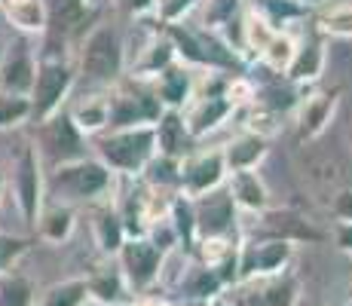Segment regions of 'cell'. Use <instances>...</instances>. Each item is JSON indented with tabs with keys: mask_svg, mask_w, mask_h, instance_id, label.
I'll use <instances>...</instances> for the list:
<instances>
[{
	"mask_svg": "<svg viewBox=\"0 0 352 306\" xmlns=\"http://www.w3.org/2000/svg\"><path fill=\"white\" fill-rule=\"evenodd\" d=\"M113 190H117V175L92 153L46 168V199L50 202H62L71 208L96 206V202L111 199Z\"/></svg>",
	"mask_w": 352,
	"mask_h": 306,
	"instance_id": "1",
	"label": "cell"
},
{
	"mask_svg": "<svg viewBox=\"0 0 352 306\" xmlns=\"http://www.w3.org/2000/svg\"><path fill=\"white\" fill-rule=\"evenodd\" d=\"M92 156H98L117 178H138L144 166L157 156V135L153 126H129V129H104L89 138Z\"/></svg>",
	"mask_w": 352,
	"mask_h": 306,
	"instance_id": "2",
	"label": "cell"
},
{
	"mask_svg": "<svg viewBox=\"0 0 352 306\" xmlns=\"http://www.w3.org/2000/svg\"><path fill=\"white\" fill-rule=\"evenodd\" d=\"M77 74L92 83L96 89H107L126 77V40L113 25H92L86 37L80 40L77 52Z\"/></svg>",
	"mask_w": 352,
	"mask_h": 306,
	"instance_id": "3",
	"label": "cell"
},
{
	"mask_svg": "<svg viewBox=\"0 0 352 306\" xmlns=\"http://www.w3.org/2000/svg\"><path fill=\"white\" fill-rule=\"evenodd\" d=\"M77 83V65L67 56H40L37 52V74L28 92L31 101V122H40L58 113L67 105Z\"/></svg>",
	"mask_w": 352,
	"mask_h": 306,
	"instance_id": "4",
	"label": "cell"
},
{
	"mask_svg": "<svg viewBox=\"0 0 352 306\" xmlns=\"http://www.w3.org/2000/svg\"><path fill=\"white\" fill-rule=\"evenodd\" d=\"M166 107L160 105L157 92L147 80L120 77L107 86V129L153 126Z\"/></svg>",
	"mask_w": 352,
	"mask_h": 306,
	"instance_id": "5",
	"label": "cell"
},
{
	"mask_svg": "<svg viewBox=\"0 0 352 306\" xmlns=\"http://www.w3.org/2000/svg\"><path fill=\"white\" fill-rule=\"evenodd\" d=\"M6 190L12 193L22 221L34 230L37 215L46 202V166L34 144H22L12 156V166L6 168Z\"/></svg>",
	"mask_w": 352,
	"mask_h": 306,
	"instance_id": "6",
	"label": "cell"
},
{
	"mask_svg": "<svg viewBox=\"0 0 352 306\" xmlns=\"http://www.w3.org/2000/svg\"><path fill=\"white\" fill-rule=\"evenodd\" d=\"M37 126V135H34V151L40 153L46 168L62 166V162L80 160V156L89 153V138L77 129V122L71 120V113L58 111L52 117L34 122Z\"/></svg>",
	"mask_w": 352,
	"mask_h": 306,
	"instance_id": "7",
	"label": "cell"
},
{
	"mask_svg": "<svg viewBox=\"0 0 352 306\" xmlns=\"http://www.w3.org/2000/svg\"><path fill=\"white\" fill-rule=\"evenodd\" d=\"M252 239H282L291 245H322L328 236L319 230L307 215H300L297 208H273L267 206L263 212H257Z\"/></svg>",
	"mask_w": 352,
	"mask_h": 306,
	"instance_id": "8",
	"label": "cell"
},
{
	"mask_svg": "<svg viewBox=\"0 0 352 306\" xmlns=\"http://www.w3.org/2000/svg\"><path fill=\"white\" fill-rule=\"evenodd\" d=\"M193 199V217H196V242L199 239H227L239 236V208L227 187L208 190V193L190 196Z\"/></svg>",
	"mask_w": 352,
	"mask_h": 306,
	"instance_id": "9",
	"label": "cell"
},
{
	"mask_svg": "<svg viewBox=\"0 0 352 306\" xmlns=\"http://www.w3.org/2000/svg\"><path fill=\"white\" fill-rule=\"evenodd\" d=\"M117 267L126 278L129 291L144 294L166 267V251H160L147 236H129L123 248L117 251Z\"/></svg>",
	"mask_w": 352,
	"mask_h": 306,
	"instance_id": "10",
	"label": "cell"
},
{
	"mask_svg": "<svg viewBox=\"0 0 352 306\" xmlns=\"http://www.w3.org/2000/svg\"><path fill=\"white\" fill-rule=\"evenodd\" d=\"M294 245L282 239H242L239 242V282L276 276L288 270Z\"/></svg>",
	"mask_w": 352,
	"mask_h": 306,
	"instance_id": "11",
	"label": "cell"
},
{
	"mask_svg": "<svg viewBox=\"0 0 352 306\" xmlns=\"http://www.w3.org/2000/svg\"><path fill=\"white\" fill-rule=\"evenodd\" d=\"M224 181H227V162H224L221 147L190 151L181 160V193L199 196V193L221 187Z\"/></svg>",
	"mask_w": 352,
	"mask_h": 306,
	"instance_id": "12",
	"label": "cell"
},
{
	"mask_svg": "<svg viewBox=\"0 0 352 306\" xmlns=\"http://www.w3.org/2000/svg\"><path fill=\"white\" fill-rule=\"evenodd\" d=\"M34 74H37V50L31 46V37H12L3 46V61H0V92L28 95Z\"/></svg>",
	"mask_w": 352,
	"mask_h": 306,
	"instance_id": "13",
	"label": "cell"
},
{
	"mask_svg": "<svg viewBox=\"0 0 352 306\" xmlns=\"http://www.w3.org/2000/svg\"><path fill=\"white\" fill-rule=\"evenodd\" d=\"M340 105V86H331V89H307L300 95V101L294 105L297 113V135L300 141H313L319 138L324 129L334 120V111Z\"/></svg>",
	"mask_w": 352,
	"mask_h": 306,
	"instance_id": "14",
	"label": "cell"
},
{
	"mask_svg": "<svg viewBox=\"0 0 352 306\" xmlns=\"http://www.w3.org/2000/svg\"><path fill=\"white\" fill-rule=\"evenodd\" d=\"M181 113H184V122H187V129H190V135L199 141V138H206L208 132H214L221 122H227L233 117L236 105L230 101L227 92H196Z\"/></svg>",
	"mask_w": 352,
	"mask_h": 306,
	"instance_id": "15",
	"label": "cell"
},
{
	"mask_svg": "<svg viewBox=\"0 0 352 306\" xmlns=\"http://www.w3.org/2000/svg\"><path fill=\"white\" fill-rule=\"evenodd\" d=\"M175 58V46L172 40L166 37V31H162V22L153 25L151 31H147V37L141 40L138 52H135V58L126 61V77H135V80H147L151 83L153 77H157L160 71H166Z\"/></svg>",
	"mask_w": 352,
	"mask_h": 306,
	"instance_id": "16",
	"label": "cell"
},
{
	"mask_svg": "<svg viewBox=\"0 0 352 306\" xmlns=\"http://www.w3.org/2000/svg\"><path fill=\"white\" fill-rule=\"evenodd\" d=\"M153 92H157L160 105L168 107V111H184L187 101L193 98L196 89V71L184 61H172L166 71H160L157 77L151 80Z\"/></svg>",
	"mask_w": 352,
	"mask_h": 306,
	"instance_id": "17",
	"label": "cell"
},
{
	"mask_svg": "<svg viewBox=\"0 0 352 306\" xmlns=\"http://www.w3.org/2000/svg\"><path fill=\"white\" fill-rule=\"evenodd\" d=\"M324 58H328L324 56V40H322L319 31H313L309 37H303L294 43V56H291L282 77L294 86H313L324 71Z\"/></svg>",
	"mask_w": 352,
	"mask_h": 306,
	"instance_id": "18",
	"label": "cell"
},
{
	"mask_svg": "<svg viewBox=\"0 0 352 306\" xmlns=\"http://www.w3.org/2000/svg\"><path fill=\"white\" fill-rule=\"evenodd\" d=\"M0 12L22 37H40L50 25V0H0Z\"/></svg>",
	"mask_w": 352,
	"mask_h": 306,
	"instance_id": "19",
	"label": "cell"
},
{
	"mask_svg": "<svg viewBox=\"0 0 352 306\" xmlns=\"http://www.w3.org/2000/svg\"><path fill=\"white\" fill-rule=\"evenodd\" d=\"M221 153H224V162H227V175L242 172V168H257L267 160L270 141H267V135L257 132V129H245V132H239L236 138H230L227 144L221 147Z\"/></svg>",
	"mask_w": 352,
	"mask_h": 306,
	"instance_id": "20",
	"label": "cell"
},
{
	"mask_svg": "<svg viewBox=\"0 0 352 306\" xmlns=\"http://www.w3.org/2000/svg\"><path fill=\"white\" fill-rule=\"evenodd\" d=\"M89 217H92V239H96L98 251L107 257H117V251L123 248V242L129 236H126V227H123V221H120V212H117V206H113V199L89 206Z\"/></svg>",
	"mask_w": 352,
	"mask_h": 306,
	"instance_id": "21",
	"label": "cell"
},
{
	"mask_svg": "<svg viewBox=\"0 0 352 306\" xmlns=\"http://www.w3.org/2000/svg\"><path fill=\"white\" fill-rule=\"evenodd\" d=\"M153 135H157V153L172 156V160H184L193 151V141H196L184 122V113L168 111V107L153 122Z\"/></svg>",
	"mask_w": 352,
	"mask_h": 306,
	"instance_id": "22",
	"label": "cell"
},
{
	"mask_svg": "<svg viewBox=\"0 0 352 306\" xmlns=\"http://www.w3.org/2000/svg\"><path fill=\"white\" fill-rule=\"evenodd\" d=\"M227 193L233 196L236 208L239 212H263V208L270 206V190L263 178L257 175V168H242V172H230L227 181H224Z\"/></svg>",
	"mask_w": 352,
	"mask_h": 306,
	"instance_id": "23",
	"label": "cell"
},
{
	"mask_svg": "<svg viewBox=\"0 0 352 306\" xmlns=\"http://www.w3.org/2000/svg\"><path fill=\"white\" fill-rule=\"evenodd\" d=\"M65 111L71 113V120L86 138H96L107 129V89L83 92L77 101L65 105Z\"/></svg>",
	"mask_w": 352,
	"mask_h": 306,
	"instance_id": "24",
	"label": "cell"
},
{
	"mask_svg": "<svg viewBox=\"0 0 352 306\" xmlns=\"http://www.w3.org/2000/svg\"><path fill=\"white\" fill-rule=\"evenodd\" d=\"M74 227H77V208L62 206V202H43L34 233L50 245H65L74 236Z\"/></svg>",
	"mask_w": 352,
	"mask_h": 306,
	"instance_id": "25",
	"label": "cell"
},
{
	"mask_svg": "<svg viewBox=\"0 0 352 306\" xmlns=\"http://www.w3.org/2000/svg\"><path fill=\"white\" fill-rule=\"evenodd\" d=\"M86 291H89V300L101 306H117L129 300V285L120 267H98L96 273H89L86 276Z\"/></svg>",
	"mask_w": 352,
	"mask_h": 306,
	"instance_id": "26",
	"label": "cell"
},
{
	"mask_svg": "<svg viewBox=\"0 0 352 306\" xmlns=\"http://www.w3.org/2000/svg\"><path fill=\"white\" fill-rule=\"evenodd\" d=\"M297 297H300V285L291 273H276V276H263L261 291L252 297V306H297Z\"/></svg>",
	"mask_w": 352,
	"mask_h": 306,
	"instance_id": "27",
	"label": "cell"
},
{
	"mask_svg": "<svg viewBox=\"0 0 352 306\" xmlns=\"http://www.w3.org/2000/svg\"><path fill=\"white\" fill-rule=\"evenodd\" d=\"M221 291H224V282L202 261H193L187 273L181 276V294L193 297V300H214V297H221Z\"/></svg>",
	"mask_w": 352,
	"mask_h": 306,
	"instance_id": "28",
	"label": "cell"
},
{
	"mask_svg": "<svg viewBox=\"0 0 352 306\" xmlns=\"http://www.w3.org/2000/svg\"><path fill=\"white\" fill-rule=\"evenodd\" d=\"M153 193H178L181 190V160H172V156L157 153L151 162L144 166V172L138 175Z\"/></svg>",
	"mask_w": 352,
	"mask_h": 306,
	"instance_id": "29",
	"label": "cell"
},
{
	"mask_svg": "<svg viewBox=\"0 0 352 306\" xmlns=\"http://www.w3.org/2000/svg\"><path fill=\"white\" fill-rule=\"evenodd\" d=\"M166 217L172 223L175 236H178V245H187L193 248L196 245V217H193V199L187 193H172L166 206Z\"/></svg>",
	"mask_w": 352,
	"mask_h": 306,
	"instance_id": "30",
	"label": "cell"
},
{
	"mask_svg": "<svg viewBox=\"0 0 352 306\" xmlns=\"http://www.w3.org/2000/svg\"><path fill=\"white\" fill-rule=\"evenodd\" d=\"M316 31H319L322 37L352 40V0L324 3L322 12L316 16Z\"/></svg>",
	"mask_w": 352,
	"mask_h": 306,
	"instance_id": "31",
	"label": "cell"
},
{
	"mask_svg": "<svg viewBox=\"0 0 352 306\" xmlns=\"http://www.w3.org/2000/svg\"><path fill=\"white\" fill-rule=\"evenodd\" d=\"M89 291H86V276H74L65 282H56L40 294L37 306H86Z\"/></svg>",
	"mask_w": 352,
	"mask_h": 306,
	"instance_id": "32",
	"label": "cell"
},
{
	"mask_svg": "<svg viewBox=\"0 0 352 306\" xmlns=\"http://www.w3.org/2000/svg\"><path fill=\"white\" fill-rule=\"evenodd\" d=\"M294 43L297 40L291 37L288 31H273L267 43L261 46V52H257V61H261L263 67H270L273 74H285L288 61L294 56Z\"/></svg>",
	"mask_w": 352,
	"mask_h": 306,
	"instance_id": "33",
	"label": "cell"
},
{
	"mask_svg": "<svg viewBox=\"0 0 352 306\" xmlns=\"http://www.w3.org/2000/svg\"><path fill=\"white\" fill-rule=\"evenodd\" d=\"M0 306H37V288L28 276L16 273H0Z\"/></svg>",
	"mask_w": 352,
	"mask_h": 306,
	"instance_id": "34",
	"label": "cell"
},
{
	"mask_svg": "<svg viewBox=\"0 0 352 306\" xmlns=\"http://www.w3.org/2000/svg\"><path fill=\"white\" fill-rule=\"evenodd\" d=\"M252 10L276 31H285L288 22H294V19H300L307 12L297 0H254Z\"/></svg>",
	"mask_w": 352,
	"mask_h": 306,
	"instance_id": "35",
	"label": "cell"
},
{
	"mask_svg": "<svg viewBox=\"0 0 352 306\" xmlns=\"http://www.w3.org/2000/svg\"><path fill=\"white\" fill-rule=\"evenodd\" d=\"M202 3V28L221 31L227 22H233L236 16H242V0H199Z\"/></svg>",
	"mask_w": 352,
	"mask_h": 306,
	"instance_id": "36",
	"label": "cell"
},
{
	"mask_svg": "<svg viewBox=\"0 0 352 306\" xmlns=\"http://www.w3.org/2000/svg\"><path fill=\"white\" fill-rule=\"evenodd\" d=\"M22 122H31L28 95L0 92V132H3V129H19Z\"/></svg>",
	"mask_w": 352,
	"mask_h": 306,
	"instance_id": "37",
	"label": "cell"
},
{
	"mask_svg": "<svg viewBox=\"0 0 352 306\" xmlns=\"http://www.w3.org/2000/svg\"><path fill=\"white\" fill-rule=\"evenodd\" d=\"M31 245H34L31 236H16V233H6V230H0V273H10V270H16V263L22 261L25 254H28Z\"/></svg>",
	"mask_w": 352,
	"mask_h": 306,
	"instance_id": "38",
	"label": "cell"
},
{
	"mask_svg": "<svg viewBox=\"0 0 352 306\" xmlns=\"http://www.w3.org/2000/svg\"><path fill=\"white\" fill-rule=\"evenodd\" d=\"M331 212L337 221H352V187L337 190L334 199H331Z\"/></svg>",
	"mask_w": 352,
	"mask_h": 306,
	"instance_id": "39",
	"label": "cell"
},
{
	"mask_svg": "<svg viewBox=\"0 0 352 306\" xmlns=\"http://www.w3.org/2000/svg\"><path fill=\"white\" fill-rule=\"evenodd\" d=\"M334 242L340 251H346V254H352V221H337L334 227Z\"/></svg>",
	"mask_w": 352,
	"mask_h": 306,
	"instance_id": "40",
	"label": "cell"
},
{
	"mask_svg": "<svg viewBox=\"0 0 352 306\" xmlns=\"http://www.w3.org/2000/svg\"><path fill=\"white\" fill-rule=\"evenodd\" d=\"M120 3L126 6L132 16H151V12H157V6H160V0H120Z\"/></svg>",
	"mask_w": 352,
	"mask_h": 306,
	"instance_id": "41",
	"label": "cell"
},
{
	"mask_svg": "<svg viewBox=\"0 0 352 306\" xmlns=\"http://www.w3.org/2000/svg\"><path fill=\"white\" fill-rule=\"evenodd\" d=\"M3 196H6V166L0 162V202H3Z\"/></svg>",
	"mask_w": 352,
	"mask_h": 306,
	"instance_id": "42",
	"label": "cell"
},
{
	"mask_svg": "<svg viewBox=\"0 0 352 306\" xmlns=\"http://www.w3.org/2000/svg\"><path fill=\"white\" fill-rule=\"evenodd\" d=\"M297 3H300L303 10H307V6H324V3H328V0H297Z\"/></svg>",
	"mask_w": 352,
	"mask_h": 306,
	"instance_id": "43",
	"label": "cell"
},
{
	"mask_svg": "<svg viewBox=\"0 0 352 306\" xmlns=\"http://www.w3.org/2000/svg\"><path fill=\"white\" fill-rule=\"evenodd\" d=\"M141 306H184V303H168V300H147V303H141Z\"/></svg>",
	"mask_w": 352,
	"mask_h": 306,
	"instance_id": "44",
	"label": "cell"
},
{
	"mask_svg": "<svg viewBox=\"0 0 352 306\" xmlns=\"http://www.w3.org/2000/svg\"><path fill=\"white\" fill-rule=\"evenodd\" d=\"M212 306H236V303H230V300H224V297H214V300H212Z\"/></svg>",
	"mask_w": 352,
	"mask_h": 306,
	"instance_id": "45",
	"label": "cell"
},
{
	"mask_svg": "<svg viewBox=\"0 0 352 306\" xmlns=\"http://www.w3.org/2000/svg\"><path fill=\"white\" fill-rule=\"evenodd\" d=\"M3 46H6V40L0 37V61H3Z\"/></svg>",
	"mask_w": 352,
	"mask_h": 306,
	"instance_id": "46",
	"label": "cell"
},
{
	"mask_svg": "<svg viewBox=\"0 0 352 306\" xmlns=\"http://www.w3.org/2000/svg\"><path fill=\"white\" fill-rule=\"evenodd\" d=\"M117 306H135V303H129V300H126V303H117Z\"/></svg>",
	"mask_w": 352,
	"mask_h": 306,
	"instance_id": "47",
	"label": "cell"
},
{
	"mask_svg": "<svg viewBox=\"0 0 352 306\" xmlns=\"http://www.w3.org/2000/svg\"><path fill=\"white\" fill-rule=\"evenodd\" d=\"M346 306H352V300H349V303H346Z\"/></svg>",
	"mask_w": 352,
	"mask_h": 306,
	"instance_id": "48",
	"label": "cell"
},
{
	"mask_svg": "<svg viewBox=\"0 0 352 306\" xmlns=\"http://www.w3.org/2000/svg\"><path fill=\"white\" fill-rule=\"evenodd\" d=\"M245 306H252V303H245Z\"/></svg>",
	"mask_w": 352,
	"mask_h": 306,
	"instance_id": "49",
	"label": "cell"
}]
</instances>
